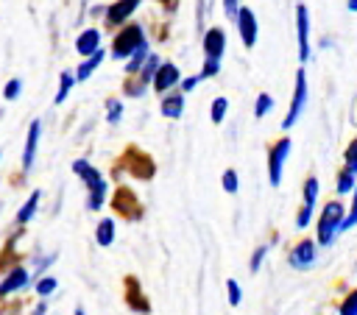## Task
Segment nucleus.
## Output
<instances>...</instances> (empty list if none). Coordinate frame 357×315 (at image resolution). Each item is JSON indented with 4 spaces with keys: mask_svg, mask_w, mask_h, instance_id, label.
<instances>
[{
    "mask_svg": "<svg viewBox=\"0 0 357 315\" xmlns=\"http://www.w3.org/2000/svg\"><path fill=\"white\" fill-rule=\"evenodd\" d=\"M343 218H346V207L338 198L326 201L321 215H318V223H315V246H332L335 237L340 235Z\"/></svg>",
    "mask_w": 357,
    "mask_h": 315,
    "instance_id": "obj_1",
    "label": "nucleus"
},
{
    "mask_svg": "<svg viewBox=\"0 0 357 315\" xmlns=\"http://www.w3.org/2000/svg\"><path fill=\"white\" fill-rule=\"evenodd\" d=\"M142 45H148V37H145V28L140 23H126L117 28L115 40H112V59H128L134 51H140Z\"/></svg>",
    "mask_w": 357,
    "mask_h": 315,
    "instance_id": "obj_2",
    "label": "nucleus"
},
{
    "mask_svg": "<svg viewBox=\"0 0 357 315\" xmlns=\"http://www.w3.org/2000/svg\"><path fill=\"white\" fill-rule=\"evenodd\" d=\"M307 98H310L307 73H304V67H299V70H296V90H293V98H290V109H288V114H285V120H282V128H285V131L296 126V120L301 117V112H304V106H307Z\"/></svg>",
    "mask_w": 357,
    "mask_h": 315,
    "instance_id": "obj_3",
    "label": "nucleus"
},
{
    "mask_svg": "<svg viewBox=\"0 0 357 315\" xmlns=\"http://www.w3.org/2000/svg\"><path fill=\"white\" fill-rule=\"evenodd\" d=\"M290 137H279L276 142H271L268 148V179L274 187L282 185V171H285V162H288V156H290Z\"/></svg>",
    "mask_w": 357,
    "mask_h": 315,
    "instance_id": "obj_4",
    "label": "nucleus"
},
{
    "mask_svg": "<svg viewBox=\"0 0 357 315\" xmlns=\"http://www.w3.org/2000/svg\"><path fill=\"white\" fill-rule=\"evenodd\" d=\"M140 3L142 0H115V3L106 6V12H103V26L109 31H117L120 26H126L131 20V15L140 9Z\"/></svg>",
    "mask_w": 357,
    "mask_h": 315,
    "instance_id": "obj_5",
    "label": "nucleus"
},
{
    "mask_svg": "<svg viewBox=\"0 0 357 315\" xmlns=\"http://www.w3.org/2000/svg\"><path fill=\"white\" fill-rule=\"evenodd\" d=\"M123 165L131 171V176L134 179H151L153 173H156V165L151 162V156L145 153V151H140V148H126V153H123Z\"/></svg>",
    "mask_w": 357,
    "mask_h": 315,
    "instance_id": "obj_6",
    "label": "nucleus"
},
{
    "mask_svg": "<svg viewBox=\"0 0 357 315\" xmlns=\"http://www.w3.org/2000/svg\"><path fill=\"white\" fill-rule=\"evenodd\" d=\"M315 257H318V246H315V240H310V237H301V240L288 251V262H290V268H296V271L313 268V265H315Z\"/></svg>",
    "mask_w": 357,
    "mask_h": 315,
    "instance_id": "obj_7",
    "label": "nucleus"
},
{
    "mask_svg": "<svg viewBox=\"0 0 357 315\" xmlns=\"http://www.w3.org/2000/svg\"><path fill=\"white\" fill-rule=\"evenodd\" d=\"M235 23H238V34H240L243 45H246V48H254V45H257V37H260L257 15H254L249 6H240L238 15H235Z\"/></svg>",
    "mask_w": 357,
    "mask_h": 315,
    "instance_id": "obj_8",
    "label": "nucleus"
},
{
    "mask_svg": "<svg viewBox=\"0 0 357 315\" xmlns=\"http://www.w3.org/2000/svg\"><path fill=\"white\" fill-rule=\"evenodd\" d=\"M178 81H182V70H178L173 62H162L156 76H153V81H151V87H153L156 95H167L170 90L178 87Z\"/></svg>",
    "mask_w": 357,
    "mask_h": 315,
    "instance_id": "obj_9",
    "label": "nucleus"
},
{
    "mask_svg": "<svg viewBox=\"0 0 357 315\" xmlns=\"http://www.w3.org/2000/svg\"><path fill=\"white\" fill-rule=\"evenodd\" d=\"M201 48H204V59L221 62L224 59V51H226V31L221 26L207 28L204 31V40H201Z\"/></svg>",
    "mask_w": 357,
    "mask_h": 315,
    "instance_id": "obj_10",
    "label": "nucleus"
},
{
    "mask_svg": "<svg viewBox=\"0 0 357 315\" xmlns=\"http://www.w3.org/2000/svg\"><path fill=\"white\" fill-rule=\"evenodd\" d=\"M112 207H115L117 215H123V218H128V221L142 218V207H140L137 196H134L128 187H117V193H115V198H112Z\"/></svg>",
    "mask_w": 357,
    "mask_h": 315,
    "instance_id": "obj_11",
    "label": "nucleus"
},
{
    "mask_svg": "<svg viewBox=\"0 0 357 315\" xmlns=\"http://www.w3.org/2000/svg\"><path fill=\"white\" fill-rule=\"evenodd\" d=\"M296 37H299V59L310 62V12L304 3L296 6Z\"/></svg>",
    "mask_w": 357,
    "mask_h": 315,
    "instance_id": "obj_12",
    "label": "nucleus"
},
{
    "mask_svg": "<svg viewBox=\"0 0 357 315\" xmlns=\"http://www.w3.org/2000/svg\"><path fill=\"white\" fill-rule=\"evenodd\" d=\"M28 282H31V273H28L23 265H15V268L6 273V279L0 282V298H6V296H12V293L26 290Z\"/></svg>",
    "mask_w": 357,
    "mask_h": 315,
    "instance_id": "obj_13",
    "label": "nucleus"
},
{
    "mask_svg": "<svg viewBox=\"0 0 357 315\" xmlns=\"http://www.w3.org/2000/svg\"><path fill=\"white\" fill-rule=\"evenodd\" d=\"M40 137H42V120H31L28 137H26V148H23V173H28V171L34 168L37 148H40Z\"/></svg>",
    "mask_w": 357,
    "mask_h": 315,
    "instance_id": "obj_14",
    "label": "nucleus"
},
{
    "mask_svg": "<svg viewBox=\"0 0 357 315\" xmlns=\"http://www.w3.org/2000/svg\"><path fill=\"white\" fill-rule=\"evenodd\" d=\"M126 304H128L134 312H140V315H148V312H151L148 296L142 293L140 279H134V276H126Z\"/></svg>",
    "mask_w": 357,
    "mask_h": 315,
    "instance_id": "obj_15",
    "label": "nucleus"
},
{
    "mask_svg": "<svg viewBox=\"0 0 357 315\" xmlns=\"http://www.w3.org/2000/svg\"><path fill=\"white\" fill-rule=\"evenodd\" d=\"M159 112H162V117H167V120H178V117L185 114V95L178 92V90H170L167 95H162Z\"/></svg>",
    "mask_w": 357,
    "mask_h": 315,
    "instance_id": "obj_16",
    "label": "nucleus"
},
{
    "mask_svg": "<svg viewBox=\"0 0 357 315\" xmlns=\"http://www.w3.org/2000/svg\"><path fill=\"white\" fill-rule=\"evenodd\" d=\"M95 51H101V31L98 28H84L78 37H76V53L78 56H92Z\"/></svg>",
    "mask_w": 357,
    "mask_h": 315,
    "instance_id": "obj_17",
    "label": "nucleus"
},
{
    "mask_svg": "<svg viewBox=\"0 0 357 315\" xmlns=\"http://www.w3.org/2000/svg\"><path fill=\"white\" fill-rule=\"evenodd\" d=\"M73 173L87 185V190H92L95 185H101V182H103L101 171H98V168H92L87 160H76V162H73Z\"/></svg>",
    "mask_w": 357,
    "mask_h": 315,
    "instance_id": "obj_18",
    "label": "nucleus"
},
{
    "mask_svg": "<svg viewBox=\"0 0 357 315\" xmlns=\"http://www.w3.org/2000/svg\"><path fill=\"white\" fill-rule=\"evenodd\" d=\"M103 56H106L103 51H95L92 56H87V59H84V62L78 65V70H73L76 81H87V78H90V76H92V73H95V70H98V67L103 65Z\"/></svg>",
    "mask_w": 357,
    "mask_h": 315,
    "instance_id": "obj_19",
    "label": "nucleus"
},
{
    "mask_svg": "<svg viewBox=\"0 0 357 315\" xmlns=\"http://www.w3.org/2000/svg\"><path fill=\"white\" fill-rule=\"evenodd\" d=\"M40 198H42V193H40V190H34V193H31V196L26 198V204H23V207L17 210V218H15V221H17V226H26V223H28V221H31V218L37 215Z\"/></svg>",
    "mask_w": 357,
    "mask_h": 315,
    "instance_id": "obj_20",
    "label": "nucleus"
},
{
    "mask_svg": "<svg viewBox=\"0 0 357 315\" xmlns=\"http://www.w3.org/2000/svg\"><path fill=\"white\" fill-rule=\"evenodd\" d=\"M95 243H98L101 248H109V246L115 243V221H112V218H101V221H98Z\"/></svg>",
    "mask_w": 357,
    "mask_h": 315,
    "instance_id": "obj_21",
    "label": "nucleus"
},
{
    "mask_svg": "<svg viewBox=\"0 0 357 315\" xmlns=\"http://www.w3.org/2000/svg\"><path fill=\"white\" fill-rule=\"evenodd\" d=\"M106 196H109V185H106V179H103L101 185H95L92 190H87V210L98 212V210L106 204Z\"/></svg>",
    "mask_w": 357,
    "mask_h": 315,
    "instance_id": "obj_22",
    "label": "nucleus"
},
{
    "mask_svg": "<svg viewBox=\"0 0 357 315\" xmlns=\"http://www.w3.org/2000/svg\"><path fill=\"white\" fill-rule=\"evenodd\" d=\"M159 65H162V59H159V53L153 51V53H148V59H145V65L140 67V73H137V78L142 81V84H148L151 87V81H153V76H156V70H159Z\"/></svg>",
    "mask_w": 357,
    "mask_h": 315,
    "instance_id": "obj_23",
    "label": "nucleus"
},
{
    "mask_svg": "<svg viewBox=\"0 0 357 315\" xmlns=\"http://www.w3.org/2000/svg\"><path fill=\"white\" fill-rule=\"evenodd\" d=\"M148 53H151V45H142L140 51H134V53L126 59V76H137V73H140V67L145 65Z\"/></svg>",
    "mask_w": 357,
    "mask_h": 315,
    "instance_id": "obj_24",
    "label": "nucleus"
},
{
    "mask_svg": "<svg viewBox=\"0 0 357 315\" xmlns=\"http://www.w3.org/2000/svg\"><path fill=\"white\" fill-rule=\"evenodd\" d=\"M73 84H76V76H73V70H65V73L59 76V92H56V98H53V103H56V106L67 101V95H70Z\"/></svg>",
    "mask_w": 357,
    "mask_h": 315,
    "instance_id": "obj_25",
    "label": "nucleus"
},
{
    "mask_svg": "<svg viewBox=\"0 0 357 315\" xmlns=\"http://www.w3.org/2000/svg\"><path fill=\"white\" fill-rule=\"evenodd\" d=\"M354 187H357V176H354V173H349V171L343 168V171L338 173V179H335V190H338L340 196H349Z\"/></svg>",
    "mask_w": 357,
    "mask_h": 315,
    "instance_id": "obj_26",
    "label": "nucleus"
},
{
    "mask_svg": "<svg viewBox=\"0 0 357 315\" xmlns=\"http://www.w3.org/2000/svg\"><path fill=\"white\" fill-rule=\"evenodd\" d=\"M145 90H148V84H142L137 76H126V81H123V95H128V98H142Z\"/></svg>",
    "mask_w": 357,
    "mask_h": 315,
    "instance_id": "obj_27",
    "label": "nucleus"
},
{
    "mask_svg": "<svg viewBox=\"0 0 357 315\" xmlns=\"http://www.w3.org/2000/svg\"><path fill=\"white\" fill-rule=\"evenodd\" d=\"M318 190H321L318 179H315V176H307V179H304V207H313V210H315V204H318Z\"/></svg>",
    "mask_w": 357,
    "mask_h": 315,
    "instance_id": "obj_28",
    "label": "nucleus"
},
{
    "mask_svg": "<svg viewBox=\"0 0 357 315\" xmlns=\"http://www.w3.org/2000/svg\"><path fill=\"white\" fill-rule=\"evenodd\" d=\"M226 112H229V101L221 95V98H215V101H213V106H210V120H213L215 126H221V123H224V117H226Z\"/></svg>",
    "mask_w": 357,
    "mask_h": 315,
    "instance_id": "obj_29",
    "label": "nucleus"
},
{
    "mask_svg": "<svg viewBox=\"0 0 357 315\" xmlns=\"http://www.w3.org/2000/svg\"><path fill=\"white\" fill-rule=\"evenodd\" d=\"M343 168L357 176V137H354V139L346 145V151H343Z\"/></svg>",
    "mask_w": 357,
    "mask_h": 315,
    "instance_id": "obj_30",
    "label": "nucleus"
},
{
    "mask_svg": "<svg viewBox=\"0 0 357 315\" xmlns=\"http://www.w3.org/2000/svg\"><path fill=\"white\" fill-rule=\"evenodd\" d=\"M338 315H357V287L343 296V301L338 304Z\"/></svg>",
    "mask_w": 357,
    "mask_h": 315,
    "instance_id": "obj_31",
    "label": "nucleus"
},
{
    "mask_svg": "<svg viewBox=\"0 0 357 315\" xmlns=\"http://www.w3.org/2000/svg\"><path fill=\"white\" fill-rule=\"evenodd\" d=\"M271 109H274V98L268 92H260L257 101H254V117H265Z\"/></svg>",
    "mask_w": 357,
    "mask_h": 315,
    "instance_id": "obj_32",
    "label": "nucleus"
},
{
    "mask_svg": "<svg viewBox=\"0 0 357 315\" xmlns=\"http://www.w3.org/2000/svg\"><path fill=\"white\" fill-rule=\"evenodd\" d=\"M120 117H123V101L120 98H109L106 101V120L115 126V123H120Z\"/></svg>",
    "mask_w": 357,
    "mask_h": 315,
    "instance_id": "obj_33",
    "label": "nucleus"
},
{
    "mask_svg": "<svg viewBox=\"0 0 357 315\" xmlns=\"http://www.w3.org/2000/svg\"><path fill=\"white\" fill-rule=\"evenodd\" d=\"M221 185H224V190L229 193V196H235L238 193V187H240V179H238V171H224V176H221Z\"/></svg>",
    "mask_w": 357,
    "mask_h": 315,
    "instance_id": "obj_34",
    "label": "nucleus"
},
{
    "mask_svg": "<svg viewBox=\"0 0 357 315\" xmlns=\"http://www.w3.org/2000/svg\"><path fill=\"white\" fill-rule=\"evenodd\" d=\"M56 287H59V282H56V276H40V282H37V296H51V293H56Z\"/></svg>",
    "mask_w": 357,
    "mask_h": 315,
    "instance_id": "obj_35",
    "label": "nucleus"
},
{
    "mask_svg": "<svg viewBox=\"0 0 357 315\" xmlns=\"http://www.w3.org/2000/svg\"><path fill=\"white\" fill-rule=\"evenodd\" d=\"M351 193H354V198H351V207H349V212H346V218H343L340 232H349V229H354V226H357V187H354Z\"/></svg>",
    "mask_w": 357,
    "mask_h": 315,
    "instance_id": "obj_36",
    "label": "nucleus"
},
{
    "mask_svg": "<svg viewBox=\"0 0 357 315\" xmlns=\"http://www.w3.org/2000/svg\"><path fill=\"white\" fill-rule=\"evenodd\" d=\"M20 92H23V81H20V78H9V84L3 87V98H6V101H17Z\"/></svg>",
    "mask_w": 357,
    "mask_h": 315,
    "instance_id": "obj_37",
    "label": "nucleus"
},
{
    "mask_svg": "<svg viewBox=\"0 0 357 315\" xmlns=\"http://www.w3.org/2000/svg\"><path fill=\"white\" fill-rule=\"evenodd\" d=\"M313 215H315V210L301 204V207H299V212H296V226H299V229H307V226H310V221H313Z\"/></svg>",
    "mask_w": 357,
    "mask_h": 315,
    "instance_id": "obj_38",
    "label": "nucleus"
},
{
    "mask_svg": "<svg viewBox=\"0 0 357 315\" xmlns=\"http://www.w3.org/2000/svg\"><path fill=\"white\" fill-rule=\"evenodd\" d=\"M221 73V62H213V59H204V67H201V73H199V78L204 81V78H215Z\"/></svg>",
    "mask_w": 357,
    "mask_h": 315,
    "instance_id": "obj_39",
    "label": "nucleus"
},
{
    "mask_svg": "<svg viewBox=\"0 0 357 315\" xmlns=\"http://www.w3.org/2000/svg\"><path fill=\"white\" fill-rule=\"evenodd\" d=\"M268 257V246H257L254 248V254H251V262H249V268H251V273H257L260 271V265H263V259Z\"/></svg>",
    "mask_w": 357,
    "mask_h": 315,
    "instance_id": "obj_40",
    "label": "nucleus"
},
{
    "mask_svg": "<svg viewBox=\"0 0 357 315\" xmlns=\"http://www.w3.org/2000/svg\"><path fill=\"white\" fill-rule=\"evenodd\" d=\"M226 293H229V304H232V307H238V304L243 301V293H240V284H238L235 279H229V282H226Z\"/></svg>",
    "mask_w": 357,
    "mask_h": 315,
    "instance_id": "obj_41",
    "label": "nucleus"
},
{
    "mask_svg": "<svg viewBox=\"0 0 357 315\" xmlns=\"http://www.w3.org/2000/svg\"><path fill=\"white\" fill-rule=\"evenodd\" d=\"M199 84H201V78H199V76L182 78V81H178V92H182V95H188V92H193V90H196Z\"/></svg>",
    "mask_w": 357,
    "mask_h": 315,
    "instance_id": "obj_42",
    "label": "nucleus"
},
{
    "mask_svg": "<svg viewBox=\"0 0 357 315\" xmlns=\"http://www.w3.org/2000/svg\"><path fill=\"white\" fill-rule=\"evenodd\" d=\"M238 9H240V0H224V12H226V17H232V20H235Z\"/></svg>",
    "mask_w": 357,
    "mask_h": 315,
    "instance_id": "obj_43",
    "label": "nucleus"
},
{
    "mask_svg": "<svg viewBox=\"0 0 357 315\" xmlns=\"http://www.w3.org/2000/svg\"><path fill=\"white\" fill-rule=\"evenodd\" d=\"M45 312H48V307H45V301H42V304H37V307H34V312H31V315H45Z\"/></svg>",
    "mask_w": 357,
    "mask_h": 315,
    "instance_id": "obj_44",
    "label": "nucleus"
},
{
    "mask_svg": "<svg viewBox=\"0 0 357 315\" xmlns=\"http://www.w3.org/2000/svg\"><path fill=\"white\" fill-rule=\"evenodd\" d=\"M346 6H349V12H357V0H349Z\"/></svg>",
    "mask_w": 357,
    "mask_h": 315,
    "instance_id": "obj_45",
    "label": "nucleus"
},
{
    "mask_svg": "<svg viewBox=\"0 0 357 315\" xmlns=\"http://www.w3.org/2000/svg\"><path fill=\"white\" fill-rule=\"evenodd\" d=\"M156 3H162V6H167V9H173V0H156Z\"/></svg>",
    "mask_w": 357,
    "mask_h": 315,
    "instance_id": "obj_46",
    "label": "nucleus"
},
{
    "mask_svg": "<svg viewBox=\"0 0 357 315\" xmlns=\"http://www.w3.org/2000/svg\"><path fill=\"white\" fill-rule=\"evenodd\" d=\"M76 315H87V312H84V309H81V307H78V309H76Z\"/></svg>",
    "mask_w": 357,
    "mask_h": 315,
    "instance_id": "obj_47",
    "label": "nucleus"
},
{
    "mask_svg": "<svg viewBox=\"0 0 357 315\" xmlns=\"http://www.w3.org/2000/svg\"><path fill=\"white\" fill-rule=\"evenodd\" d=\"M354 273H357V262H354Z\"/></svg>",
    "mask_w": 357,
    "mask_h": 315,
    "instance_id": "obj_48",
    "label": "nucleus"
}]
</instances>
